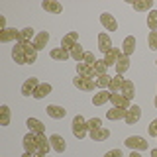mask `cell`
Here are the masks:
<instances>
[{
    "label": "cell",
    "instance_id": "obj_22",
    "mask_svg": "<svg viewBox=\"0 0 157 157\" xmlns=\"http://www.w3.org/2000/svg\"><path fill=\"white\" fill-rule=\"evenodd\" d=\"M88 136H90L92 141H106L108 137H110V130H106V128H100V130L88 132Z\"/></svg>",
    "mask_w": 157,
    "mask_h": 157
},
{
    "label": "cell",
    "instance_id": "obj_15",
    "mask_svg": "<svg viewBox=\"0 0 157 157\" xmlns=\"http://www.w3.org/2000/svg\"><path fill=\"white\" fill-rule=\"evenodd\" d=\"M77 75L81 77H86V78H96V73H94V67L86 65V63H77Z\"/></svg>",
    "mask_w": 157,
    "mask_h": 157
},
{
    "label": "cell",
    "instance_id": "obj_41",
    "mask_svg": "<svg viewBox=\"0 0 157 157\" xmlns=\"http://www.w3.org/2000/svg\"><path fill=\"white\" fill-rule=\"evenodd\" d=\"M104 157H124V153H122V149H112V151H106Z\"/></svg>",
    "mask_w": 157,
    "mask_h": 157
},
{
    "label": "cell",
    "instance_id": "obj_14",
    "mask_svg": "<svg viewBox=\"0 0 157 157\" xmlns=\"http://www.w3.org/2000/svg\"><path fill=\"white\" fill-rule=\"evenodd\" d=\"M45 112H47V116L53 118V120H63V118L67 116V110L63 106H57V104H49L45 108Z\"/></svg>",
    "mask_w": 157,
    "mask_h": 157
},
{
    "label": "cell",
    "instance_id": "obj_36",
    "mask_svg": "<svg viewBox=\"0 0 157 157\" xmlns=\"http://www.w3.org/2000/svg\"><path fill=\"white\" fill-rule=\"evenodd\" d=\"M147 28L151 32H157V10H151L149 16H147Z\"/></svg>",
    "mask_w": 157,
    "mask_h": 157
},
{
    "label": "cell",
    "instance_id": "obj_4",
    "mask_svg": "<svg viewBox=\"0 0 157 157\" xmlns=\"http://www.w3.org/2000/svg\"><path fill=\"white\" fill-rule=\"evenodd\" d=\"M126 124L128 126H134L137 124V122L141 120V106H137V104H132L130 108H128V112H126Z\"/></svg>",
    "mask_w": 157,
    "mask_h": 157
},
{
    "label": "cell",
    "instance_id": "obj_39",
    "mask_svg": "<svg viewBox=\"0 0 157 157\" xmlns=\"http://www.w3.org/2000/svg\"><path fill=\"white\" fill-rule=\"evenodd\" d=\"M147 43H149V49H153V51H157V32H149Z\"/></svg>",
    "mask_w": 157,
    "mask_h": 157
},
{
    "label": "cell",
    "instance_id": "obj_38",
    "mask_svg": "<svg viewBox=\"0 0 157 157\" xmlns=\"http://www.w3.org/2000/svg\"><path fill=\"white\" fill-rule=\"evenodd\" d=\"M86 126H88V132H92V130H100V128H102V120H100V118H92V120H88V122H86Z\"/></svg>",
    "mask_w": 157,
    "mask_h": 157
},
{
    "label": "cell",
    "instance_id": "obj_45",
    "mask_svg": "<svg viewBox=\"0 0 157 157\" xmlns=\"http://www.w3.org/2000/svg\"><path fill=\"white\" fill-rule=\"evenodd\" d=\"M151 157H157V149H151Z\"/></svg>",
    "mask_w": 157,
    "mask_h": 157
},
{
    "label": "cell",
    "instance_id": "obj_44",
    "mask_svg": "<svg viewBox=\"0 0 157 157\" xmlns=\"http://www.w3.org/2000/svg\"><path fill=\"white\" fill-rule=\"evenodd\" d=\"M128 157H141V153H140V151H132V153L128 155Z\"/></svg>",
    "mask_w": 157,
    "mask_h": 157
},
{
    "label": "cell",
    "instance_id": "obj_32",
    "mask_svg": "<svg viewBox=\"0 0 157 157\" xmlns=\"http://www.w3.org/2000/svg\"><path fill=\"white\" fill-rule=\"evenodd\" d=\"M124 81L126 78H122V75H116V77H112L110 78V92H120L122 90V85H124Z\"/></svg>",
    "mask_w": 157,
    "mask_h": 157
},
{
    "label": "cell",
    "instance_id": "obj_40",
    "mask_svg": "<svg viewBox=\"0 0 157 157\" xmlns=\"http://www.w3.org/2000/svg\"><path fill=\"white\" fill-rule=\"evenodd\" d=\"M98 61V59H94V53H90V51H86L85 53V59H82V63H86V65H90V67H94V63Z\"/></svg>",
    "mask_w": 157,
    "mask_h": 157
},
{
    "label": "cell",
    "instance_id": "obj_35",
    "mask_svg": "<svg viewBox=\"0 0 157 157\" xmlns=\"http://www.w3.org/2000/svg\"><path fill=\"white\" fill-rule=\"evenodd\" d=\"M108 65L104 63V59H98V61L94 63V73H96V77H100V75H108Z\"/></svg>",
    "mask_w": 157,
    "mask_h": 157
},
{
    "label": "cell",
    "instance_id": "obj_8",
    "mask_svg": "<svg viewBox=\"0 0 157 157\" xmlns=\"http://www.w3.org/2000/svg\"><path fill=\"white\" fill-rule=\"evenodd\" d=\"M37 86H39V81L36 77H29L24 81V85H22V94L24 96H33V92L37 90Z\"/></svg>",
    "mask_w": 157,
    "mask_h": 157
},
{
    "label": "cell",
    "instance_id": "obj_28",
    "mask_svg": "<svg viewBox=\"0 0 157 157\" xmlns=\"http://www.w3.org/2000/svg\"><path fill=\"white\" fill-rule=\"evenodd\" d=\"M120 92H122V94H124V96L128 98V100H132V98L136 96V86H134V82L126 78V81H124V85H122V90H120Z\"/></svg>",
    "mask_w": 157,
    "mask_h": 157
},
{
    "label": "cell",
    "instance_id": "obj_13",
    "mask_svg": "<svg viewBox=\"0 0 157 157\" xmlns=\"http://www.w3.org/2000/svg\"><path fill=\"white\" fill-rule=\"evenodd\" d=\"M49 141H51V149H55L57 153H63L67 149V144H65V137L59 136V134H53L49 136Z\"/></svg>",
    "mask_w": 157,
    "mask_h": 157
},
{
    "label": "cell",
    "instance_id": "obj_31",
    "mask_svg": "<svg viewBox=\"0 0 157 157\" xmlns=\"http://www.w3.org/2000/svg\"><path fill=\"white\" fill-rule=\"evenodd\" d=\"M126 112L128 110H124V108H112V110L106 112V118H108V120H124Z\"/></svg>",
    "mask_w": 157,
    "mask_h": 157
},
{
    "label": "cell",
    "instance_id": "obj_30",
    "mask_svg": "<svg viewBox=\"0 0 157 157\" xmlns=\"http://www.w3.org/2000/svg\"><path fill=\"white\" fill-rule=\"evenodd\" d=\"M116 75H124V73L130 69V57H126V55H122L120 59H118V63H116Z\"/></svg>",
    "mask_w": 157,
    "mask_h": 157
},
{
    "label": "cell",
    "instance_id": "obj_1",
    "mask_svg": "<svg viewBox=\"0 0 157 157\" xmlns=\"http://www.w3.org/2000/svg\"><path fill=\"white\" fill-rule=\"evenodd\" d=\"M71 130H73V136L77 140H82L86 134H88V126H86V120L82 118L81 114H77L73 118V124H71Z\"/></svg>",
    "mask_w": 157,
    "mask_h": 157
},
{
    "label": "cell",
    "instance_id": "obj_12",
    "mask_svg": "<svg viewBox=\"0 0 157 157\" xmlns=\"http://www.w3.org/2000/svg\"><path fill=\"white\" fill-rule=\"evenodd\" d=\"M26 126H28V130L32 132V134H45V126H43V122L41 120H37V118H28V122H26Z\"/></svg>",
    "mask_w": 157,
    "mask_h": 157
},
{
    "label": "cell",
    "instance_id": "obj_29",
    "mask_svg": "<svg viewBox=\"0 0 157 157\" xmlns=\"http://www.w3.org/2000/svg\"><path fill=\"white\" fill-rule=\"evenodd\" d=\"M33 37H36L33 29H32V28H24V29H20V39H18V43H32Z\"/></svg>",
    "mask_w": 157,
    "mask_h": 157
},
{
    "label": "cell",
    "instance_id": "obj_18",
    "mask_svg": "<svg viewBox=\"0 0 157 157\" xmlns=\"http://www.w3.org/2000/svg\"><path fill=\"white\" fill-rule=\"evenodd\" d=\"M41 8L45 10V12H51V14H63V6L57 2V0H43Z\"/></svg>",
    "mask_w": 157,
    "mask_h": 157
},
{
    "label": "cell",
    "instance_id": "obj_6",
    "mask_svg": "<svg viewBox=\"0 0 157 157\" xmlns=\"http://www.w3.org/2000/svg\"><path fill=\"white\" fill-rule=\"evenodd\" d=\"M110 102H112L114 108H124V110H128V108L132 106V100H128L122 92H112V94H110Z\"/></svg>",
    "mask_w": 157,
    "mask_h": 157
},
{
    "label": "cell",
    "instance_id": "obj_43",
    "mask_svg": "<svg viewBox=\"0 0 157 157\" xmlns=\"http://www.w3.org/2000/svg\"><path fill=\"white\" fill-rule=\"evenodd\" d=\"M0 29H6V18L0 16Z\"/></svg>",
    "mask_w": 157,
    "mask_h": 157
},
{
    "label": "cell",
    "instance_id": "obj_3",
    "mask_svg": "<svg viewBox=\"0 0 157 157\" xmlns=\"http://www.w3.org/2000/svg\"><path fill=\"white\" fill-rule=\"evenodd\" d=\"M124 144H126V147H130V149H134V151L147 149V141L141 136H130V137H126V140H124Z\"/></svg>",
    "mask_w": 157,
    "mask_h": 157
},
{
    "label": "cell",
    "instance_id": "obj_42",
    "mask_svg": "<svg viewBox=\"0 0 157 157\" xmlns=\"http://www.w3.org/2000/svg\"><path fill=\"white\" fill-rule=\"evenodd\" d=\"M147 132H149L151 137H157V120H153V122L149 124V130H147Z\"/></svg>",
    "mask_w": 157,
    "mask_h": 157
},
{
    "label": "cell",
    "instance_id": "obj_23",
    "mask_svg": "<svg viewBox=\"0 0 157 157\" xmlns=\"http://www.w3.org/2000/svg\"><path fill=\"white\" fill-rule=\"evenodd\" d=\"M37 137V147L39 149L37 151H41V153H49V149H51V141H49V137L45 136V134H39V136H36Z\"/></svg>",
    "mask_w": 157,
    "mask_h": 157
},
{
    "label": "cell",
    "instance_id": "obj_46",
    "mask_svg": "<svg viewBox=\"0 0 157 157\" xmlns=\"http://www.w3.org/2000/svg\"><path fill=\"white\" fill-rule=\"evenodd\" d=\"M155 108H157V96H155Z\"/></svg>",
    "mask_w": 157,
    "mask_h": 157
},
{
    "label": "cell",
    "instance_id": "obj_2",
    "mask_svg": "<svg viewBox=\"0 0 157 157\" xmlns=\"http://www.w3.org/2000/svg\"><path fill=\"white\" fill-rule=\"evenodd\" d=\"M73 85H75L78 90H85V92H92L96 88V78H86V77H81L77 75L73 78Z\"/></svg>",
    "mask_w": 157,
    "mask_h": 157
},
{
    "label": "cell",
    "instance_id": "obj_47",
    "mask_svg": "<svg viewBox=\"0 0 157 157\" xmlns=\"http://www.w3.org/2000/svg\"><path fill=\"white\" fill-rule=\"evenodd\" d=\"M155 65H157V61H155Z\"/></svg>",
    "mask_w": 157,
    "mask_h": 157
},
{
    "label": "cell",
    "instance_id": "obj_9",
    "mask_svg": "<svg viewBox=\"0 0 157 157\" xmlns=\"http://www.w3.org/2000/svg\"><path fill=\"white\" fill-rule=\"evenodd\" d=\"M100 24L104 26V29H108V32H116L118 29V22L110 12H102L100 14Z\"/></svg>",
    "mask_w": 157,
    "mask_h": 157
},
{
    "label": "cell",
    "instance_id": "obj_7",
    "mask_svg": "<svg viewBox=\"0 0 157 157\" xmlns=\"http://www.w3.org/2000/svg\"><path fill=\"white\" fill-rule=\"evenodd\" d=\"M24 149H26V153H37V137H36V134H32V132H29V134H26L24 136Z\"/></svg>",
    "mask_w": 157,
    "mask_h": 157
},
{
    "label": "cell",
    "instance_id": "obj_5",
    "mask_svg": "<svg viewBox=\"0 0 157 157\" xmlns=\"http://www.w3.org/2000/svg\"><path fill=\"white\" fill-rule=\"evenodd\" d=\"M20 39V29L16 28H6V29H0V43H10V41H16Z\"/></svg>",
    "mask_w": 157,
    "mask_h": 157
},
{
    "label": "cell",
    "instance_id": "obj_10",
    "mask_svg": "<svg viewBox=\"0 0 157 157\" xmlns=\"http://www.w3.org/2000/svg\"><path fill=\"white\" fill-rule=\"evenodd\" d=\"M12 59L18 63V65H28L26 61V49H24V43H16L12 47Z\"/></svg>",
    "mask_w": 157,
    "mask_h": 157
},
{
    "label": "cell",
    "instance_id": "obj_26",
    "mask_svg": "<svg viewBox=\"0 0 157 157\" xmlns=\"http://www.w3.org/2000/svg\"><path fill=\"white\" fill-rule=\"evenodd\" d=\"M132 6H134L136 12H151L153 10V2L151 0H136Z\"/></svg>",
    "mask_w": 157,
    "mask_h": 157
},
{
    "label": "cell",
    "instance_id": "obj_33",
    "mask_svg": "<svg viewBox=\"0 0 157 157\" xmlns=\"http://www.w3.org/2000/svg\"><path fill=\"white\" fill-rule=\"evenodd\" d=\"M85 53H86V51L82 49V45H81V43H77V45L71 49V59H75L77 63H81L82 59H85Z\"/></svg>",
    "mask_w": 157,
    "mask_h": 157
},
{
    "label": "cell",
    "instance_id": "obj_24",
    "mask_svg": "<svg viewBox=\"0 0 157 157\" xmlns=\"http://www.w3.org/2000/svg\"><path fill=\"white\" fill-rule=\"evenodd\" d=\"M110 94L112 92H108V90H98L94 96H92V104L94 106H102V104H106L108 100H110Z\"/></svg>",
    "mask_w": 157,
    "mask_h": 157
},
{
    "label": "cell",
    "instance_id": "obj_21",
    "mask_svg": "<svg viewBox=\"0 0 157 157\" xmlns=\"http://www.w3.org/2000/svg\"><path fill=\"white\" fill-rule=\"evenodd\" d=\"M98 49H100L104 55L112 49V39H110L108 33H100V36H98Z\"/></svg>",
    "mask_w": 157,
    "mask_h": 157
},
{
    "label": "cell",
    "instance_id": "obj_19",
    "mask_svg": "<svg viewBox=\"0 0 157 157\" xmlns=\"http://www.w3.org/2000/svg\"><path fill=\"white\" fill-rule=\"evenodd\" d=\"M47 41H49V33L47 32H39L36 37H33V47L37 49V51H41V49H45L47 47Z\"/></svg>",
    "mask_w": 157,
    "mask_h": 157
},
{
    "label": "cell",
    "instance_id": "obj_17",
    "mask_svg": "<svg viewBox=\"0 0 157 157\" xmlns=\"http://www.w3.org/2000/svg\"><path fill=\"white\" fill-rule=\"evenodd\" d=\"M122 55H124V53H122V49L112 47L110 51H108L106 55H104V63H106L108 67H110V65H116V63H118V59H120Z\"/></svg>",
    "mask_w": 157,
    "mask_h": 157
},
{
    "label": "cell",
    "instance_id": "obj_20",
    "mask_svg": "<svg viewBox=\"0 0 157 157\" xmlns=\"http://www.w3.org/2000/svg\"><path fill=\"white\" fill-rule=\"evenodd\" d=\"M134 51H136V37L134 36H128L124 41H122V53H124L126 57H130Z\"/></svg>",
    "mask_w": 157,
    "mask_h": 157
},
{
    "label": "cell",
    "instance_id": "obj_11",
    "mask_svg": "<svg viewBox=\"0 0 157 157\" xmlns=\"http://www.w3.org/2000/svg\"><path fill=\"white\" fill-rule=\"evenodd\" d=\"M77 43H78V33H77V32H69V33H65V36H63V39H61V47L67 49V51H71V49L75 47Z\"/></svg>",
    "mask_w": 157,
    "mask_h": 157
},
{
    "label": "cell",
    "instance_id": "obj_37",
    "mask_svg": "<svg viewBox=\"0 0 157 157\" xmlns=\"http://www.w3.org/2000/svg\"><path fill=\"white\" fill-rule=\"evenodd\" d=\"M110 78H112V77H108V75H100V77H96V86H98V88H102V90H106V88L110 86Z\"/></svg>",
    "mask_w": 157,
    "mask_h": 157
},
{
    "label": "cell",
    "instance_id": "obj_16",
    "mask_svg": "<svg viewBox=\"0 0 157 157\" xmlns=\"http://www.w3.org/2000/svg\"><path fill=\"white\" fill-rule=\"evenodd\" d=\"M49 57L53 59V61H67V59H71V51H67V49L63 47H55L49 51Z\"/></svg>",
    "mask_w": 157,
    "mask_h": 157
},
{
    "label": "cell",
    "instance_id": "obj_34",
    "mask_svg": "<svg viewBox=\"0 0 157 157\" xmlns=\"http://www.w3.org/2000/svg\"><path fill=\"white\" fill-rule=\"evenodd\" d=\"M0 126H10V108L6 104L0 106Z\"/></svg>",
    "mask_w": 157,
    "mask_h": 157
},
{
    "label": "cell",
    "instance_id": "obj_25",
    "mask_svg": "<svg viewBox=\"0 0 157 157\" xmlns=\"http://www.w3.org/2000/svg\"><path fill=\"white\" fill-rule=\"evenodd\" d=\"M24 49H26V61L28 65L37 61V49L33 47V43H24Z\"/></svg>",
    "mask_w": 157,
    "mask_h": 157
},
{
    "label": "cell",
    "instance_id": "obj_27",
    "mask_svg": "<svg viewBox=\"0 0 157 157\" xmlns=\"http://www.w3.org/2000/svg\"><path fill=\"white\" fill-rule=\"evenodd\" d=\"M53 88L49 82H39V86H37V90L33 92V98H37V100H41V98H45L49 92H51Z\"/></svg>",
    "mask_w": 157,
    "mask_h": 157
}]
</instances>
